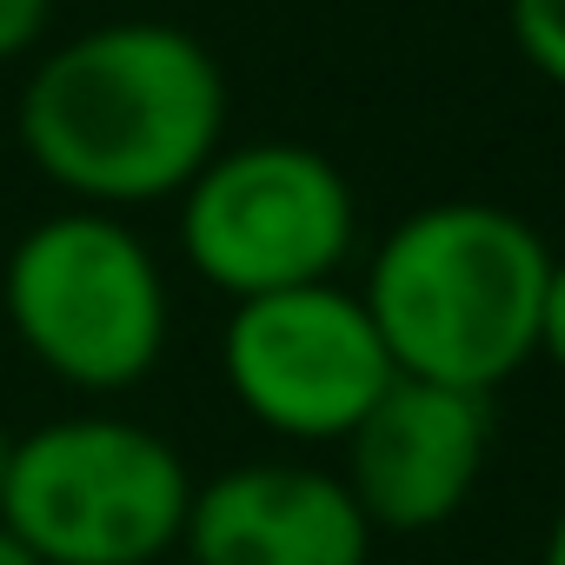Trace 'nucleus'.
<instances>
[{
	"instance_id": "f03ea898",
	"label": "nucleus",
	"mask_w": 565,
	"mask_h": 565,
	"mask_svg": "<svg viewBox=\"0 0 565 565\" xmlns=\"http://www.w3.org/2000/svg\"><path fill=\"white\" fill-rule=\"evenodd\" d=\"M545 273L552 246L512 206L433 200L380 239L360 300L406 380L492 399V386L539 360Z\"/></svg>"
},
{
	"instance_id": "9b49d317",
	"label": "nucleus",
	"mask_w": 565,
	"mask_h": 565,
	"mask_svg": "<svg viewBox=\"0 0 565 565\" xmlns=\"http://www.w3.org/2000/svg\"><path fill=\"white\" fill-rule=\"evenodd\" d=\"M539 360L565 373V259L552 253V273H545V307H539Z\"/></svg>"
},
{
	"instance_id": "39448f33",
	"label": "nucleus",
	"mask_w": 565,
	"mask_h": 565,
	"mask_svg": "<svg viewBox=\"0 0 565 565\" xmlns=\"http://www.w3.org/2000/svg\"><path fill=\"white\" fill-rule=\"evenodd\" d=\"M360 239L347 173L307 140L220 147L180 193V253L226 300L320 287Z\"/></svg>"
},
{
	"instance_id": "f257e3e1",
	"label": "nucleus",
	"mask_w": 565,
	"mask_h": 565,
	"mask_svg": "<svg viewBox=\"0 0 565 565\" xmlns=\"http://www.w3.org/2000/svg\"><path fill=\"white\" fill-rule=\"evenodd\" d=\"M21 147L74 206L180 200L226 147V74L173 21H107L61 41L21 87Z\"/></svg>"
},
{
	"instance_id": "4468645a",
	"label": "nucleus",
	"mask_w": 565,
	"mask_h": 565,
	"mask_svg": "<svg viewBox=\"0 0 565 565\" xmlns=\"http://www.w3.org/2000/svg\"><path fill=\"white\" fill-rule=\"evenodd\" d=\"M8 452H14V433L0 426V479H8Z\"/></svg>"
},
{
	"instance_id": "1a4fd4ad",
	"label": "nucleus",
	"mask_w": 565,
	"mask_h": 565,
	"mask_svg": "<svg viewBox=\"0 0 565 565\" xmlns=\"http://www.w3.org/2000/svg\"><path fill=\"white\" fill-rule=\"evenodd\" d=\"M505 28L525 67L565 94V0H505Z\"/></svg>"
},
{
	"instance_id": "6e6552de",
	"label": "nucleus",
	"mask_w": 565,
	"mask_h": 565,
	"mask_svg": "<svg viewBox=\"0 0 565 565\" xmlns=\"http://www.w3.org/2000/svg\"><path fill=\"white\" fill-rule=\"evenodd\" d=\"M180 552L193 565H366L373 525L340 472L246 459L193 486Z\"/></svg>"
},
{
	"instance_id": "f8f14e48",
	"label": "nucleus",
	"mask_w": 565,
	"mask_h": 565,
	"mask_svg": "<svg viewBox=\"0 0 565 565\" xmlns=\"http://www.w3.org/2000/svg\"><path fill=\"white\" fill-rule=\"evenodd\" d=\"M0 565H41V558H34V552H28L8 525H0Z\"/></svg>"
},
{
	"instance_id": "20e7f679",
	"label": "nucleus",
	"mask_w": 565,
	"mask_h": 565,
	"mask_svg": "<svg viewBox=\"0 0 565 565\" xmlns=\"http://www.w3.org/2000/svg\"><path fill=\"white\" fill-rule=\"evenodd\" d=\"M193 472L140 419L74 413L8 452L0 525L41 565H160L186 539Z\"/></svg>"
},
{
	"instance_id": "9d476101",
	"label": "nucleus",
	"mask_w": 565,
	"mask_h": 565,
	"mask_svg": "<svg viewBox=\"0 0 565 565\" xmlns=\"http://www.w3.org/2000/svg\"><path fill=\"white\" fill-rule=\"evenodd\" d=\"M54 28V0H0V67L34 54Z\"/></svg>"
},
{
	"instance_id": "423d86ee",
	"label": "nucleus",
	"mask_w": 565,
	"mask_h": 565,
	"mask_svg": "<svg viewBox=\"0 0 565 565\" xmlns=\"http://www.w3.org/2000/svg\"><path fill=\"white\" fill-rule=\"evenodd\" d=\"M220 366L246 419L294 446L347 439L366 406L399 380L366 300L333 279L233 300Z\"/></svg>"
},
{
	"instance_id": "ddd939ff",
	"label": "nucleus",
	"mask_w": 565,
	"mask_h": 565,
	"mask_svg": "<svg viewBox=\"0 0 565 565\" xmlns=\"http://www.w3.org/2000/svg\"><path fill=\"white\" fill-rule=\"evenodd\" d=\"M545 565H565V505H558V519L545 532Z\"/></svg>"
},
{
	"instance_id": "2eb2a0df",
	"label": "nucleus",
	"mask_w": 565,
	"mask_h": 565,
	"mask_svg": "<svg viewBox=\"0 0 565 565\" xmlns=\"http://www.w3.org/2000/svg\"><path fill=\"white\" fill-rule=\"evenodd\" d=\"M160 565H193V558H186V552H173V558H160Z\"/></svg>"
},
{
	"instance_id": "7ed1b4c3",
	"label": "nucleus",
	"mask_w": 565,
	"mask_h": 565,
	"mask_svg": "<svg viewBox=\"0 0 565 565\" xmlns=\"http://www.w3.org/2000/svg\"><path fill=\"white\" fill-rule=\"evenodd\" d=\"M14 340L74 393H134L167 353V279L147 239L100 206L28 226L0 273Z\"/></svg>"
},
{
	"instance_id": "0eeeda50",
	"label": "nucleus",
	"mask_w": 565,
	"mask_h": 565,
	"mask_svg": "<svg viewBox=\"0 0 565 565\" xmlns=\"http://www.w3.org/2000/svg\"><path fill=\"white\" fill-rule=\"evenodd\" d=\"M340 446L347 492L360 499L373 532H433L452 512H466L486 472L492 399L399 373Z\"/></svg>"
}]
</instances>
